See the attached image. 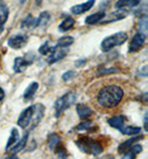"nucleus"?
<instances>
[{"label": "nucleus", "instance_id": "obj_1", "mask_svg": "<svg viewBox=\"0 0 148 159\" xmlns=\"http://www.w3.org/2000/svg\"><path fill=\"white\" fill-rule=\"evenodd\" d=\"M124 90L119 86L109 85L101 88L97 95V101L104 108H114L122 101Z\"/></svg>", "mask_w": 148, "mask_h": 159}, {"label": "nucleus", "instance_id": "obj_2", "mask_svg": "<svg viewBox=\"0 0 148 159\" xmlns=\"http://www.w3.org/2000/svg\"><path fill=\"white\" fill-rule=\"evenodd\" d=\"M75 143L80 151L91 156H99L104 151V147L101 146V143L90 137H85V136L80 137L75 141Z\"/></svg>", "mask_w": 148, "mask_h": 159}, {"label": "nucleus", "instance_id": "obj_3", "mask_svg": "<svg viewBox=\"0 0 148 159\" xmlns=\"http://www.w3.org/2000/svg\"><path fill=\"white\" fill-rule=\"evenodd\" d=\"M77 95L72 91H69V93H65L61 97H59L55 102V116L59 117L61 114H62L65 110L69 108L70 106H72L76 101Z\"/></svg>", "mask_w": 148, "mask_h": 159}, {"label": "nucleus", "instance_id": "obj_4", "mask_svg": "<svg viewBox=\"0 0 148 159\" xmlns=\"http://www.w3.org/2000/svg\"><path fill=\"white\" fill-rule=\"evenodd\" d=\"M127 39H128V36L126 32H117L115 34H111L101 41V50L104 52H108L113 48L126 43Z\"/></svg>", "mask_w": 148, "mask_h": 159}, {"label": "nucleus", "instance_id": "obj_5", "mask_svg": "<svg viewBox=\"0 0 148 159\" xmlns=\"http://www.w3.org/2000/svg\"><path fill=\"white\" fill-rule=\"evenodd\" d=\"M35 59V55L31 52H28L26 57H17L13 61V71L16 74H20L24 72L27 69V67L30 66L32 64V61Z\"/></svg>", "mask_w": 148, "mask_h": 159}, {"label": "nucleus", "instance_id": "obj_6", "mask_svg": "<svg viewBox=\"0 0 148 159\" xmlns=\"http://www.w3.org/2000/svg\"><path fill=\"white\" fill-rule=\"evenodd\" d=\"M67 53H68V48L58 47V46L53 47L51 51L49 52V57H48V59H47L48 65H53V64H55V62H57V61L63 59L67 56Z\"/></svg>", "mask_w": 148, "mask_h": 159}, {"label": "nucleus", "instance_id": "obj_7", "mask_svg": "<svg viewBox=\"0 0 148 159\" xmlns=\"http://www.w3.org/2000/svg\"><path fill=\"white\" fill-rule=\"evenodd\" d=\"M145 41H146V34L140 31L136 32V34H134V37H132V41H130L128 51H129L130 53L137 52L139 49H141V47L144 46Z\"/></svg>", "mask_w": 148, "mask_h": 159}, {"label": "nucleus", "instance_id": "obj_8", "mask_svg": "<svg viewBox=\"0 0 148 159\" xmlns=\"http://www.w3.org/2000/svg\"><path fill=\"white\" fill-rule=\"evenodd\" d=\"M34 111H35V105L34 106L27 107L24 111L21 112L20 116H19V118H18V121H17V124H18L19 127L26 129V128L30 125V121H31Z\"/></svg>", "mask_w": 148, "mask_h": 159}, {"label": "nucleus", "instance_id": "obj_9", "mask_svg": "<svg viewBox=\"0 0 148 159\" xmlns=\"http://www.w3.org/2000/svg\"><path fill=\"white\" fill-rule=\"evenodd\" d=\"M44 115H45V106L41 105V103L35 105V111H34V115H32L31 121H30V125H29L30 129H34V128H36L39 125V122L41 121Z\"/></svg>", "mask_w": 148, "mask_h": 159}, {"label": "nucleus", "instance_id": "obj_10", "mask_svg": "<svg viewBox=\"0 0 148 159\" xmlns=\"http://www.w3.org/2000/svg\"><path fill=\"white\" fill-rule=\"evenodd\" d=\"M28 41V36L26 34H16L8 39V46L12 49H20Z\"/></svg>", "mask_w": 148, "mask_h": 159}, {"label": "nucleus", "instance_id": "obj_11", "mask_svg": "<svg viewBox=\"0 0 148 159\" xmlns=\"http://www.w3.org/2000/svg\"><path fill=\"white\" fill-rule=\"evenodd\" d=\"M95 2H96V0H87L86 2H82V3H80V5L72 6V8H70V11H72V13L78 16V15H81V13H85L86 11L90 10V9L94 7Z\"/></svg>", "mask_w": 148, "mask_h": 159}, {"label": "nucleus", "instance_id": "obj_12", "mask_svg": "<svg viewBox=\"0 0 148 159\" xmlns=\"http://www.w3.org/2000/svg\"><path fill=\"white\" fill-rule=\"evenodd\" d=\"M143 136H132V138L130 139H128V140H125L124 143H122L120 145L118 146V152L119 154H125V152H127V151L129 150L130 147L134 145V143H136V141H139L143 139Z\"/></svg>", "mask_w": 148, "mask_h": 159}, {"label": "nucleus", "instance_id": "obj_13", "mask_svg": "<svg viewBox=\"0 0 148 159\" xmlns=\"http://www.w3.org/2000/svg\"><path fill=\"white\" fill-rule=\"evenodd\" d=\"M28 138H29V133L27 131V133H25L24 137L21 138L20 140L17 141V143L9 149V151H11L12 154H17L19 151H22L25 149V147L27 146V143H28Z\"/></svg>", "mask_w": 148, "mask_h": 159}, {"label": "nucleus", "instance_id": "obj_14", "mask_svg": "<svg viewBox=\"0 0 148 159\" xmlns=\"http://www.w3.org/2000/svg\"><path fill=\"white\" fill-rule=\"evenodd\" d=\"M125 121H126V117L123 116V115L114 116L107 120V122H108V125L110 126V127L115 128V129H118V130H120L123 127H124Z\"/></svg>", "mask_w": 148, "mask_h": 159}, {"label": "nucleus", "instance_id": "obj_15", "mask_svg": "<svg viewBox=\"0 0 148 159\" xmlns=\"http://www.w3.org/2000/svg\"><path fill=\"white\" fill-rule=\"evenodd\" d=\"M76 111L79 116L80 119L85 120L88 119L91 115H93V110L87 106V105H84V103H78L76 106Z\"/></svg>", "mask_w": 148, "mask_h": 159}, {"label": "nucleus", "instance_id": "obj_16", "mask_svg": "<svg viewBox=\"0 0 148 159\" xmlns=\"http://www.w3.org/2000/svg\"><path fill=\"white\" fill-rule=\"evenodd\" d=\"M9 17V9L7 5L0 3V34L3 31V26L7 22Z\"/></svg>", "mask_w": 148, "mask_h": 159}, {"label": "nucleus", "instance_id": "obj_17", "mask_svg": "<svg viewBox=\"0 0 148 159\" xmlns=\"http://www.w3.org/2000/svg\"><path fill=\"white\" fill-rule=\"evenodd\" d=\"M38 87H39L38 82H36V81L31 82V84H30V85L27 87L26 90H25V93H24V100L25 101H30V100H31L32 97L35 96V93H37Z\"/></svg>", "mask_w": 148, "mask_h": 159}, {"label": "nucleus", "instance_id": "obj_18", "mask_svg": "<svg viewBox=\"0 0 148 159\" xmlns=\"http://www.w3.org/2000/svg\"><path fill=\"white\" fill-rule=\"evenodd\" d=\"M140 3V0H117L115 3V7L117 9H124V8H134L137 7Z\"/></svg>", "mask_w": 148, "mask_h": 159}, {"label": "nucleus", "instance_id": "obj_19", "mask_svg": "<svg viewBox=\"0 0 148 159\" xmlns=\"http://www.w3.org/2000/svg\"><path fill=\"white\" fill-rule=\"evenodd\" d=\"M51 15L48 11H42L39 15L37 19H36V28H41L48 25V22L50 21Z\"/></svg>", "mask_w": 148, "mask_h": 159}, {"label": "nucleus", "instance_id": "obj_20", "mask_svg": "<svg viewBox=\"0 0 148 159\" xmlns=\"http://www.w3.org/2000/svg\"><path fill=\"white\" fill-rule=\"evenodd\" d=\"M105 17H106V13L104 12V11H99V12L93 13V15H90V16H88L87 18L85 19V24L86 25L98 24V22L101 21Z\"/></svg>", "mask_w": 148, "mask_h": 159}, {"label": "nucleus", "instance_id": "obj_21", "mask_svg": "<svg viewBox=\"0 0 148 159\" xmlns=\"http://www.w3.org/2000/svg\"><path fill=\"white\" fill-rule=\"evenodd\" d=\"M74 25H75V19L72 18V17H67V18L63 19L62 22L59 25L58 30L60 32H66L72 29V27H74Z\"/></svg>", "mask_w": 148, "mask_h": 159}, {"label": "nucleus", "instance_id": "obj_22", "mask_svg": "<svg viewBox=\"0 0 148 159\" xmlns=\"http://www.w3.org/2000/svg\"><path fill=\"white\" fill-rule=\"evenodd\" d=\"M119 131L127 136H137L141 131V128L137 126H124Z\"/></svg>", "mask_w": 148, "mask_h": 159}, {"label": "nucleus", "instance_id": "obj_23", "mask_svg": "<svg viewBox=\"0 0 148 159\" xmlns=\"http://www.w3.org/2000/svg\"><path fill=\"white\" fill-rule=\"evenodd\" d=\"M19 140V131L17 128H12L10 133V137H9L8 141H7V145H6V150H9L11 147Z\"/></svg>", "mask_w": 148, "mask_h": 159}, {"label": "nucleus", "instance_id": "obj_24", "mask_svg": "<svg viewBox=\"0 0 148 159\" xmlns=\"http://www.w3.org/2000/svg\"><path fill=\"white\" fill-rule=\"evenodd\" d=\"M21 28L22 29H34V28H36V19L32 17V15H28L21 21Z\"/></svg>", "mask_w": 148, "mask_h": 159}, {"label": "nucleus", "instance_id": "obj_25", "mask_svg": "<svg viewBox=\"0 0 148 159\" xmlns=\"http://www.w3.org/2000/svg\"><path fill=\"white\" fill-rule=\"evenodd\" d=\"M60 140H61L60 136L57 135V134H51V135H49V137H48L49 149H50V150H55V148L59 145Z\"/></svg>", "mask_w": 148, "mask_h": 159}, {"label": "nucleus", "instance_id": "obj_26", "mask_svg": "<svg viewBox=\"0 0 148 159\" xmlns=\"http://www.w3.org/2000/svg\"><path fill=\"white\" fill-rule=\"evenodd\" d=\"M120 71V69L118 67H110V68H103L99 69L97 72H96V76L97 77H103V76H107V75H113L117 74V72Z\"/></svg>", "mask_w": 148, "mask_h": 159}, {"label": "nucleus", "instance_id": "obj_27", "mask_svg": "<svg viewBox=\"0 0 148 159\" xmlns=\"http://www.w3.org/2000/svg\"><path fill=\"white\" fill-rule=\"evenodd\" d=\"M75 39L70 36H65V37H61L60 39L58 40V43H57V46L58 47H66L68 48L69 46H72L74 43Z\"/></svg>", "mask_w": 148, "mask_h": 159}, {"label": "nucleus", "instance_id": "obj_28", "mask_svg": "<svg viewBox=\"0 0 148 159\" xmlns=\"http://www.w3.org/2000/svg\"><path fill=\"white\" fill-rule=\"evenodd\" d=\"M91 126H93V121L85 119V121L80 122L79 125L77 126L76 130H77V131H88V130L91 128Z\"/></svg>", "mask_w": 148, "mask_h": 159}, {"label": "nucleus", "instance_id": "obj_29", "mask_svg": "<svg viewBox=\"0 0 148 159\" xmlns=\"http://www.w3.org/2000/svg\"><path fill=\"white\" fill-rule=\"evenodd\" d=\"M147 27H148L147 17H146V16L140 17L139 22H138V28H139V31L146 34H147Z\"/></svg>", "mask_w": 148, "mask_h": 159}, {"label": "nucleus", "instance_id": "obj_30", "mask_svg": "<svg viewBox=\"0 0 148 159\" xmlns=\"http://www.w3.org/2000/svg\"><path fill=\"white\" fill-rule=\"evenodd\" d=\"M55 149H56V154H57V157H58L59 159H67V157H68V154H67V150L65 149V147L58 145V146L56 147Z\"/></svg>", "mask_w": 148, "mask_h": 159}, {"label": "nucleus", "instance_id": "obj_31", "mask_svg": "<svg viewBox=\"0 0 148 159\" xmlns=\"http://www.w3.org/2000/svg\"><path fill=\"white\" fill-rule=\"evenodd\" d=\"M51 49H53V47H50V46L48 45V43L46 41L44 45H41L39 47V49H38V51H39L41 55H44V56H46V55H49V52L51 51Z\"/></svg>", "mask_w": 148, "mask_h": 159}, {"label": "nucleus", "instance_id": "obj_32", "mask_svg": "<svg viewBox=\"0 0 148 159\" xmlns=\"http://www.w3.org/2000/svg\"><path fill=\"white\" fill-rule=\"evenodd\" d=\"M75 76H76V72L72 71V70H69V71H66L62 75V80L63 81H69V80H72Z\"/></svg>", "mask_w": 148, "mask_h": 159}, {"label": "nucleus", "instance_id": "obj_33", "mask_svg": "<svg viewBox=\"0 0 148 159\" xmlns=\"http://www.w3.org/2000/svg\"><path fill=\"white\" fill-rule=\"evenodd\" d=\"M129 150H132L135 155H138V154H140V152L143 151V146H141V145H139V143H134V145L130 147Z\"/></svg>", "mask_w": 148, "mask_h": 159}, {"label": "nucleus", "instance_id": "obj_34", "mask_svg": "<svg viewBox=\"0 0 148 159\" xmlns=\"http://www.w3.org/2000/svg\"><path fill=\"white\" fill-rule=\"evenodd\" d=\"M135 158H136V155L132 150H128L127 152H125L124 156L122 157V159H135Z\"/></svg>", "mask_w": 148, "mask_h": 159}, {"label": "nucleus", "instance_id": "obj_35", "mask_svg": "<svg viewBox=\"0 0 148 159\" xmlns=\"http://www.w3.org/2000/svg\"><path fill=\"white\" fill-rule=\"evenodd\" d=\"M147 70H148V66H144L141 69H139V72H138V75L139 76H141V77H147V75H148V72H147Z\"/></svg>", "mask_w": 148, "mask_h": 159}, {"label": "nucleus", "instance_id": "obj_36", "mask_svg": "<svg viewBox=\"0 0 148 159\" xmlns=\"http://www.w3.org/2000/svg\"><path fill=\"white\" fill-rule=\"evenodd\" d=\"M147 117H148V114H147V112H146V114H145V117H144V129H145V131H147V130H148Z\"/></svg>", "mask_w": 148, "mask_h": 159}, {"label": "nucleus", "instance_id": "obj_37", "mask_svg": "<svg viewBox=\"0 0 148 159\" xmlns=\"http://www.w3.org/2000/svg\"><path fill=\"white\" fill-rule=\"evenodd\" d=\"M6 97V93H5V90H3L2 88L0 87V101H2L3 98Z\"/></svg>", "mask_w": 148, "mask_h": 159}, {"label": "nucleus", "instance_id": "obj_38", "mask_svg": "<svg viewBox=\"0 0 148 159\" xmlns=\"http://www.w3.org/2000/svg\"><path fill=\"white\" fill-rule=\"evenodd\" d=\"M85 64H86V60H85V59H82V60H78V61H76V67H79V66L85 65Z\"/></svg>", "mask_w": 148, "mask_h": 159}, {"label": "nucleus", "instance_id": "obj_39", "mask_svg": "<svg viewBox=\"0 0 148 159\" xmlns=\"http://www.w3.org/2000/svg\"><path fill=\"white\" fill-rule=\"evenodd\" d=\"M5 159H19V158H18V156H17L16 154H12V155H10V156L6 157Z\"/></svg>", "mask_w": 148, "mask_h": 159}, {"label": "nucleus", "instance_id": "obj_40", "mask_svg": "<svg viewBox=\"0 0 148 159\" xmlns=\"http://www.w3.org/2000/svg\"><path fill=\"white\" fill-rule=\"evenodd\" d=\"M26 1H27V0H19V2H20L21 5H22V3H25Z\"/></svg>", "mask_w": 148, "mask_h": 159}, {"label": "nucleus", "instance_id": "obj_41", "mask_svg": "<svg viewBox=\"0 0 148 159\" xmlns=\"http://www.w3.org/2000/svg\"><path fill=\"white\" fill-rule=\"evenodd\" d=\"M109 159H114V157H113V158H111V157H110V158H109Z\"/></svg>", "mask_w": 148, "mask_h": 159}]
</instances>
